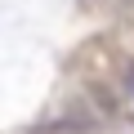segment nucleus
<instances>
[{
  "label": "nucleus",
  "instance_id": "1",
  "mask_svg": "<svg viewBox=\"0 0 134 134\" xmlns=\"http://www.w3.org/2000/svg\"><path fill=\"white\" fill-rule=\"evenodd\" d=\"M130 85H134V72H130Z\"/></svg>",
  "mask_w": 134,
  "mask_h": 134
}]
</instances>
